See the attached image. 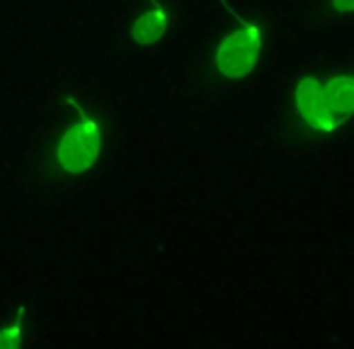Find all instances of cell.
I'll return each instance as SVG.
<instances>
[{
	"label": "cell",
	"mask_w": 354,
	"mask_h": 349,
	"mask_svg": "<svg viewBox=\"0 0 354 349\" xmlns=\"http://www.w3.org/2000/svg\"><path fill=\"white\" fill-rule=\"evenodd\" d=\"M167 30V15L158 0H151V12H143L131 27V37L138 44H156Z\"/></svg>",
	"instance_id": "5b68a950"
},
{
	"label": "cell",
	"mask_w": 354,
	"mask_h": 349,
	"mask_svg": "<svg viewBox=\"0 0 354 349\" xmlns=\"http://www.w3.org/2000/svg\"><path fill=\"white\" fill-rule=\"evenodd\" d=\"M323 100L337 126L347 122L354 114V75H337L323 83Z\"/></svg>",
	"instance_id": "277c9868"
},
{
	"label": "cell",
	"mask_w": 354,
	"mask_h": 349,
	"mask_svg": "<svg viewBox=\"0 0 354 349\" xmlns=\"http://www.w3.org/2000/svg\"><path fill=\"white\" fill-rule=\"evenodd\" d=\"M296 109L301 119L315 131H335L337 122L330 114L328 104L323 100V83L315 78H304L296 88Z\"/></svg>",
	"instance_id": "3957f363"
},
{
	"label": "cell",
	"mask_w": 354,
	"mask_h": 349,
	"mask_svg": "<svg viewBox=\"0 0 354 349\" xmlns=\"http://www.w3.org/2000/svg\"><path fill=\"white\" fill-rule=\"evenodd\" d=\"M22 315H25V308L17 310V320L10 325L8 330L0 332V349H15L20 347V334H22Z\"/></svg>",
	"instance_id": "8992f818"
},
{
	"label": "cell",
	"mask_w": 354,
	"mask_h": 349,
	"mask_svg": "<svg viewBox=\"0 0 354 349\" xmlns=\"http://www.w3.org/2000/svg\"><path fill=\"white\" fill-rule=\"evenodd\" d=\"M333 8L337 12H354V0H333Z\"/></svg>",
	"instance_id": "52a82bcc"
},
{
	"label": "cell",
	"mask_w": 354,
	"mask_h": 349,
	"mask_svg": "<svg viewBox=\"0 0 354 349\" xmlns=\"http://www.w3.org/2000/svg\"><path fill=\"white\" fill-rule=\"evenodd\" d=\"M100 146H102V138H100L97 122L83 114V119L61 136V143L56 148V160L64 172L80 175L95 165L100 155Z\"/></svg>",
	"instance_id": "6da1fadb"
},
{
	"label": "cell",
	"mask_w": 354,
	"mask_h": 349,
	"mask_svg": "<svg viewBox=\"0 0 354 349\" xmlns=\"http://www.w3.org/2000/svg\"><path fill=\"white\" fill-rule=\"evenodd\" d=\"M260 27L255 25H243L241 30H236L233 35H228L226 39L218 44L214 64L221 75L231 80L245 78L257 64V56L262 49L260 39Z\"/></svg>",
	"instance_id": "7a4b0ae2"
}]
</instances>
